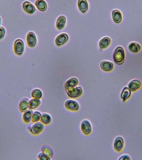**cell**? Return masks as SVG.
Returning a JSON list of instances; mask_svg holds the SVG:
<instances>
[{
    "mask_svg": "<svg viewBox=\"0 0 142 160\" xmlns=\"http://www.w3.org/2000/svg\"><path fill=\"white\" fill-rule=\"evenodd\" d=\"M125 57L124 50L121 46H118L116 49L113 55L115 62L117 64L121 65L124 62Z\"/></svg>",
    "mask_w": 142,
    "mask_h": 160,
    "instance_id": "6da1fadb",
    "label": "cell"
},
{
    "mask_svg": "<svg viewBox=\"0 0 142 160\" xmlns=\"http://www.w3.org/2000/svg\"><path fill=\"white\" fill-rule=\"evenodd\" d=\"M69 97L72 98H78L83 94V89L81 86H76L70 89L65 90Z\"/></svg>",
    "mask_w": 142,
    "mask_h": 160,
    "instance_id": "7a4b0ae2",
    "label": "cell"
},
{
    "mask_svg": "<svg viewBox=\"0 0 142 160\" xmlns=\"http://www.w3.org/2000/svg\"><path fill=\"white\" fill-rule=\"evenodd\" d=\"M44 128V125L40 121H38V122H34V123L29 129V131L30 133L32 135L36 136V135L40 134L43 131Z\"/></svg>",
    "mask_w": 142,
    "mask_h": 160,
    "instance_id": "3957f363",
    "label": "cell"
},
{
    "mask_svg": "<svg viewBox=\"0 0 142 160\" xmlns=\"http://www.w3.org/2000/svg\"><path fill=\"white\" fill-rule=\"evenodd\" d=\"M25 46L23 41L21 39L16 40L14 45V50L16 54L18 56L22 55L24 51Z\"/></svg>",
    "mask_w": 142,
    "mask_h": 160,
    "instance_id": "277c9868",
    "label": "cell"
},
{
    "mask_svg": "<svg viewBox=\"0 0 142 160\" xmlns=\"http://www.w3.org/2000/svg\"><path fill=\"white\" fill-rule=\"evenodd\" d=\"M65 107L67 109L72 111H77L79 109V105L78 102L72 99L67 100L65 102Z\"/></svg>",
    "mask_w": 142,
    "mask_h": 160,
    "instance_id": "5b68a950",
    "label": "cell"
},
{
    "mask_svg": "<svg viewBox=\"0 0 142 160\" xmlns=\"http://www.w3.org/2000/svg\"><path fill=\"white\" fill-rule=\"evenodd\" d=\"M81 128L82 132L86 136L90 134L92 132V125L88 120H83L81 124Z\"/></svg>",
    "mask_w": 142,
    "mask_h": 160,
    "instance_id": "8992f818",
    "label": "cell"
},
{
    "mask_svg": "<svg viewBox=\"0 0 142 160\" xmlns=\"http://www.w3.org/2000/svg\"><path fill=\"white\" fill-rule=\"evenodd\" d=\"M68 40V35L66 33H62L57 36L55 39V42L56 46L59 47L66 43Z\"/></svg>",
    "mask_w": 142,
    "mask_h": 160,
    "instance_id": "52a82bcc",
    "label": "cell"
},
{
    "mask_svg": "<svg viewBox=\"0 0 142 160\" xmlns=\"http://www.w3.org/2000/svg\"><path fill=\"white\" fill-rule=\"evenodd\" d=\"M26 41L29 47H35L37 43V38L36 34L32 32H28L26 37Z\"/></svg>",
    "mask_w": 142,
    "mask_h": 160,
    "instance_id": "ba28073f",
    "label": "cell"
},
{
    "mask_svg": "<svg viewBox=\"0 0 142 160\" xmlns=\"http://www.w3.org/2000/svg\"><path fill=\"white\" fill-rule=\"evenodd\" d=\"M78 79L75 77L71 78H69L65 83V89H70L76 87L78 85Z\"/></svg>",
    "mask_w": 142,
    "mask_h": 160,
    "instance_id": "9c48e42d",
    "label": "cell"
},
{
    "mask_svg": "<svg viewBox=\"0 0 142 160\" xmlns=\"http://www.w3.org/2000/svg\"><path fill=\"white\" fill-rule=\"evenodd\" d=\"M22 6L25 12L30 14L34 13L36 11V8L29 1H26L23 2Z\"/></svg>",
    "mask_w": 142,
    "mask_h": 160,
    "instance_id": "30bf717a",
    "label": "cell"
},
{
    "mask_svg": "<svg viewBox=\"0 0 142 160\" xmlns=\"http://www.w3.org/2000/svg\"><path fill=\"white\" fill-rule=\"evenodd\" d=\"M29 99L27 98H24L21 100L18 105V109L20 112L23 113L29 109Z\"/></svg>",
    "mask_w": 142,
    "mask_h": 160,
    "instance_id": "8fae6325",
    "label": "cell"
},
{
    "mask_svg": "<svg viewBox=\"0 0 142 160\" xmlns=\"http://www.w3.org/2000/svg\"><path fill=\"white\" fill-rule=\"evenodd\" d=\"M123 146H124V141L123 138L121 137H118L115 140L114 143H113V147L116 151H120L123 149Z\"/></svg>",
    "mask_w": 142,
    "mask_h": 160,
    "instance_id": "7c38bea8",
    "label": "cell"
},
{
    "mask_svg": "<svg viewBox=\"0 0 142 160\" xmlns=\"http://www.w3.org/2000/svg\"><path fill=\"white\" fill-rule=\"evenodd\" d=\"M77 5L80 11L82 13H85L88 10V4L87 0H78Z\"/></svg>",
    "mask_w": 142,
    "mask_h": 160,
    "instance_id": "4fadbf2b",
    "label": "cell"
},
{
    "mask_svg": "<svg viewBox=\"0 0 142 160\" xmlns=\"http://www.w3.org/2000/svg\"><path fill=\"white\" fill-rule=\"evenodd\" d=\"M100 67L103 71L109 72L113 68V64L112 62L108 61H103L101 62Z\"/></svg>",
    "mask_w": 142,
    "mask_h": 160,
    "instance_id": "5bb4252c",
    "label": "cell"
},
{
    "mask_svg": "<svg viewBox=\"0 0 142 160\" xmlns=\"http://www.w3.org/2000/svg\"><path fill=\"white\" fill-rule=\"evenodd\" d=\"M112 18L113 21L116 23H119L121 22L122 15L120 11L118 10H114L112 11Z\"/></svg>",
    "mask_w": 142,
    "mask_h": 160,
    "instance_id": "9a60e30c",
    "label": "cell"
},
{
    "mask_svg": "<svg viewBox=\"0 0 142 160\" xmlns=\"http://www.w3.org/2000/svg\"><path fill=\"white\" fill-rule=\"evenodd\" d=\"M22 115V121L26 123H28L31 122L32 120V115L33 111L32 110L27 109L23 112Z\"/></svg>",
    "mask_w": 142,
    "mask_h": 160,
    "instance_id": "2e32d148",
    "label": "cell"
},
{
    "mask_svg": "<svg viewBox=\"0 0 142 160\" xmlns=\"http://www.w3.org/2000/svg\"><path fill=\"white\" fill-rule=\"evenodd\" d=\"M141 86L140 81L138 80H132L128 84V88L132 91H135L140 88Z\"/></svg>",
    "mask_w": 142,
    "mask_h": 160,
    "instance_id": "e0dca14e",
    "label": "cell"
},
{
    "mask_svg": "<svg viewBox=\"0 0 142 160\" xmlns=\"http://www.w3.org/2000/svg\"><path fill=\"white\" fill-rule=\"evenodd\" d=\"M66 22V17L64 16H60L57 19L56 26L57 29L61 30L65 26Z\"/></svg>",
    "mask_w": 142,
    "mask_h": 160,
    "instance_id": "ac0fdd59",
    "label": "cell"
},
{
    "mask_svg": "<svg viewBox=\"0 0 142 160\" xmlns=\"http://www.w3.org/2000/svg\"><path fill=\"white\" fill-rule=\"evenodd\" d=\"M40 100L39 99L32 98L29 101V109L31 110L35 109L38 107L41 104Z\"/></svg>",
    "mask_w": 142,
    "mask_h": 160,
    "instance_id": "d6986e66",
    "label": "cell"
},
{
    "mask_svg": "<svg viewBox=\"0 0 142 160\" xmlns=\"http://www.w3.org/2000/svg\"><path fill=\"white\" fill-rule=\"evenodd\" d=\"M111 39L109 37H105L103 38L100 40L99 42V46L101 49H104L107 48L110 44Z\"/></svg>",
    "mask_w": 142,
    "mask_h": 160,
    "instance_id": "ffe728a7",
    "label": "cell"
},
{
    "mask_svg": "<svg viewBox=\"0 0 142 160\" xmlns=\"http://www.w3.org/2000/svg\"><path fill=\"white\" fill-rule=\"evenodd\" d=\"M35 4L37 9L40 11H45L47 10V4L44 0H37Z\"/></svg>",
    "mask_w": 142,
    "mask_h": 160,
    "instance_id": "44dd1931",
    "label": "cell"
},
{
    "mask_svg": "<svg viewBox=\"0 0 142 160\" xmlns=\"http://www.w3.org/2000/svg\"><path fill=\"white\" fill-rule=\"evenodd\" d=\"M128 49L130 52L133 53H137L140 51L141 46L137 42H132L128 45Z\"/></svg>",
    "mask_w": 142,
    "mask_h": 160,
    "instance_id": "7402d4cb",
    "label": "cell"
},
{
    "mask_svg": "<svg viewBox=\"0 0 142 160\" xmlns=\"http://www.w3.org/2000/svg\"><path fill=\"white\" fill-rule=\"evenodd\" d=\"M40 121L44 125L50 124L52 121V118L49 114L47 113H43L41 115V117Z\"/></svg>",
    "mask_w": 142,
    "mask_h": 160,
    "instance_id": "603a6c76",
    "label": "cell"
},
{
    "mask_svg": "<svg viewBox=\"0 0 142 160\" xmlns=\"http://www.w3.org/2000/svg\"><path fill=\"white\" fill-rule=\"evenodd\" d=\"M131 93V90L128 88L124 87L122 90L121 93V97L123 101H125L127 99L129 98Z\"/></svg>",
    "mask_w": 142,
    "mask_h": 160,
    "instance_id": "cb8c5ba5",
    "label": "cell"
},
{
    "mask_svg": "<svg viewBox=\"0 0 142 160\" xmlns=\"http://www.w3.org/2000/svg\"><path fill=\"white\" fill-rule=\"evenodd\" d=\"M42 92L41 90L38 88H36L33 89L31 92V96L32 98L40 99L42 97Z\"/></svg>",
    "mask_w": 142,
    "mask_h": 160,
    "instance_id": "d4e9b609",
    "label": "cell"
},
{
    "mask_svg": "<svg viewBox=\"0 0 142 160\" xmlns=\"http://www.w3.org/2000/svg\"><path fill=\"white\" fill-rule=\"evenodd\" d=\"M42 152H43L45 154L47 155L49 157L52 158L53 156V152L52 149L49 146H43L41 149Z\"/></svg>",
    "mask_w": 142,
    "mask_h": 160,
    "instance_id": "484cf974",
    "label": "cell"
},
{
    "mask_svg": "<svg viewBox=\"0 0 142 160\" xmlns=\"http://www.w3.org/2000/svg\"><path fill=\"white\" fill-rule=\"evenodd\" d=\"M41 112L38 111H35L33 112L32 115V120L31 121L32 122H36L39 121L40 120L41 117Z\"/></svg>",
    "mask_w": 142,
    "mask_h": 160,
    "instance_id": "4316f807",
    "label": "cell"
},
{
    "mask_svg": "<svg viewBox=\"0 0 142 160\" xmlns=\"http://www.w3.org/2000/svg\"><path fill=\"white\" fill-rule=\"evenodd\" d=\"M38 158L40 160H50L51 159L50 158L42 152H40L38 155Z\"/></svg>",
    "mask_w": 142,
    "mask_h": 160,
    "instance_id": "83f0119b",
    "label": "cell"
},
{
    "mask_svg": "<svg viewBox=\"0 0 142 160\" xmlns=\"http://www.w3.org/2000/svg\"><path fill=\"white\" fill-rule=\"evenodd\" d=\"M6 34V29L3 27H0V40L3 38Z\"/></svg>",
    "mask_w": 142,
    "mask_h": 160,
    "instance_id": "f1b7e54d",
    "label": "cell"
},
{
    "mask_svg": "<svg viewBox=\"0 0 142 160\" xmlns=\"http://www.w3.org/2000/svg\"><path fill=\"white\" fill-rule=\"evenodd\" d=\"M130 158L129 156L128 155H124L121 156L120 158H119V160H130Z\"/></svg>",
    "mask_w": 142,
    "mask_h": 160,
    "instance_id": "f546056e",
    "label": "cell"
},
{
    "mask_svg": "<svg viewBox=\"0 0 142 160\" xmlns=\"http://www.w3.org/2000/svg\"><path fill=\"white\" fill-rule=\"evenodd\" d=\"M1 17H0V26H1Z\"/></svg>",
    "mask_w": 142,
    "mask_h": 160,
    "instance_id": "4dcf8cb0",
    "label": "cell"
}]
</instances>
